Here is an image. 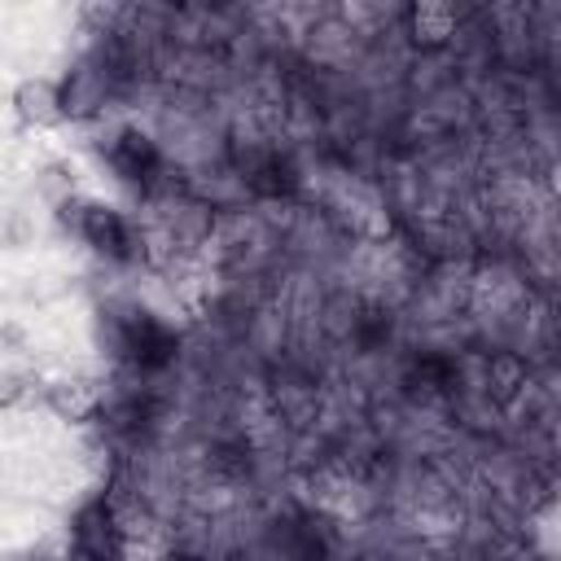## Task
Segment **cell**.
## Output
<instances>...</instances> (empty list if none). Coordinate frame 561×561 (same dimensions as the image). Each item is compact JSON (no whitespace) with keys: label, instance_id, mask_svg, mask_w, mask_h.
Segmentation results:
<instances>
[{"label":"cell","instance_id":"obj_1","mask_svg":"<svg viewBox=\"0 0 561 561\" xmlns=\"http://www.w3.org/2000/svg\"><path fill=\"white\" fill-rule=\"evenodd\" d=\"M57 215H61V224H66L92 254H101L105 263H127V259L140 254L136 224H131L118 206H110V202L66 197V202L57 206Z\"/></svg>","mask_w":561,"mask_h":561},{"label":"cell","instance_id":"obj_2","mask_svg":"<svg viewBox=\"0 0 561 561\" xmlns=\"http://www.w3.org/2000/svg\"><path fill=\"white\" fill-rule=\"evenodd\" d=\"M105 162H110V171H114L118 180H127V184H149V180L158 175V167H162L158 145H153L145 131H136V127H118V131L110 136Z\"/></svg>","mask_w":561,"mask_h":561},{"label":"cell","instance_id":"obj_3","mask_svg":"<svg viewBox=\"0 0 561 561\" xmlns=\"http://www.w3.org/2000/svg\"><path fill=\"white\" fill-rule=\"evenodd\" d=\"M44 403H48V412H53L57 421H66V425H88V421H96V412L105 408V394H101L96 381L66 373V377H53V381L44 386Z\"/></svg>","mask_w":561,"mask_h":561},{"label":"cell","instance_id":"obj_4","mask_svg":"<svg viewBox=\"0 0 561 561\" xmlns=\"http://www.w3.org/2000/svg\"><path fill=\"white\" fill-rule=\"evenodd\" d=\"M13 114L26 123V127H53L61 123V88L57 79L48 75H26L18 88H13Z\"/></svg>","mask_w":561,"mask_h":561},{"label":"cell","instance_id":"obj_5","mask_svg":"<svg viewBox=\"0 0 561 561\" xmlns=\"http://www.w3.org/2000/svg\"><path fill=\"white\" fill-rule=\"evenodd\" d=\"M403 22H408V35L421 48H443L456 35V9L443 4V0H416V4H408Z\"/></svg>","mask_w":561,"mask_h":561},{"label":"cell","instance_id":"obj_6","mask_svg":"<svg viewBox=\"0 0 561 561\" xmlns=\"http://www.w3.org/2000/svg\"><path fill=\"white\" fill-rule=\"evenodd\" d=\"M35 399H44V381L35 373H22V368L0 373V412H22Z\"/></svg>","mask_w":561,"mask_h":561},{"label":"cell","instance_id":"obj_7","mask_svg":"<svg viewBox=\"0 0 561 561\" xmlns=\"http://www.w3.org/2000/svg\"><path fill=\"white\" fill-rule=\"evenodd\" d=\"M486 381H491L495 399L508 403V399L526 386V364H522L513 351H500V355H491V364H486Z\"/></svg>","mask_w":561,"mask_h":561}]
</instances>
